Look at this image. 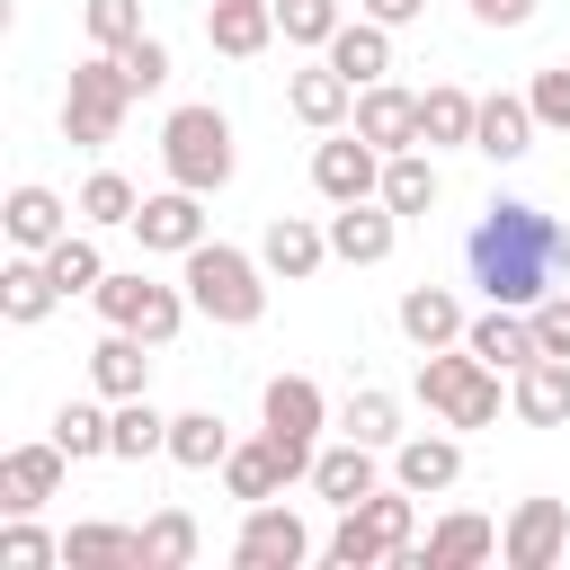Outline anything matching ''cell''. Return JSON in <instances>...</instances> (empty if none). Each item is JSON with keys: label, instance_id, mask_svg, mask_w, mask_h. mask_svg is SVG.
Segmentation results:
<instances>
[{"label": "cell", "instance_id": "cell-1", "mask_svg": "<svg viewBox=\"0 0 570 570\" xmlns=\"http://www.w3.org/2000/svg\"><path fill=\"white\" fill-rule=\"evenodd\" d=\"M463 267H472V285H481L490 303H517V312H534V303L561 285V267H570V232H561L543 205H525V196H499V205L472 223V240H463Z\"/></svg>", "mask_w": 570, "mask_h": 570}, {"label": "cell", "instance_id": "cell-2", "mask_svg": "<svg viewBox=\"0 0 570 570\" xmlns=\"http://www.w3.org/2000/svg\"><path fill=\"white\" fill-rule=\"evenodd\" d=\"M178 285H187V303H196L214 330H249V321L267 312V258H249V249H232V240H196V249L178 258Z\"/></svg>", "mask_w": 570, "mask_h": 570}, {"label": "cell", "instance_id": "cell-3", "mask_svg": "<svg viewBox=\"0 0 570 570\" xmlns=\"http://www.w3.org/2000/svg\"><path fill=\"white\" fill-rule=\"evenodd\" d=\"M419 401L445 428H490L499 419V365H481L463 338L454 347H419Z\"/></svg>", "mask_w": 570, "mask_h": 570}, {"label": "cell", "instance_id": "cell-4", "mask_svg": "<svg viewBox=\"0 0 570 570\" xmlns=\"http://www.w3.org/2000/svg\"><path fill=\"white\" fill-rule=\"evenodd\" d=\"M160 169H169L178 187L214 196V187L232 178V116H223V107H169V125H160Z\"/></svg>", "mask_w": 570, "mask_h": 570}, {"label": "cell", "instance_id": "cell-5", "mask_svg": "<svg viewBox=\"0 0 570 570\" xmlns=\"http://www.w3.org/2000/svg\"><path fill=\"white\" fill-rule=\"evenodd\" d=\"M98 312H107V330H134V338H151V347H169L178 330H187V285H160V276H142V267H107V285L89 294Z\"/></svg>", "mask_w": 570, "mask_h": 570}, {"label": "cell", "instance_id": "cell-6", "mask_svg": "<svg viewBox=\"0 0 570 570\" xmlns=\"http://www.w3.org/2000/svg\"><path fill=\"white\" fill-rule=\"evenodd\" d=\"M125 107H134V89H125L116 53H89V62L71 71V89H62V134H71L80 151H98V142H116Z\"/></svg>", "mask_w": 570, "mask_h": 570}, {"label": "cell", "instance_id": "cell-7", "mask_svg": "<svg viewBox=\"0 0 570 570\" xmlns=\"http://www.w3.org/2000/svg\"><path fill=\"white\" fill-rule=\"evenodd\" d=\"M285 481H312V454H303V445H276L267 428H258L249 445H232V454H223V490H232L240 508L285 499Z\"/></svg>", "mask_w": 570, "mask_h": 570}, {"label": "cell", "instance_id": "cell-8", "mask_svg": "<svg viewBox=\"0 0 570 570\" xmlns=\"http://www.w3.org/2000/svg\"><path fill=\"white\" fill-rule=\"evenodd\" d=\"M499 561L508 570H561L570 561V499H517V517L499 525Z\"/></svg>", "mask_w": 570, "mask_h": 570}, {"label": "cell", "instance_id": "cell-9", "mask_svg": "<svg viewBox=\"0 0 570 570\" xmlns=\"http://www.w3.org/2000/svg\"><path fill=\"white\" fill-rule=\"evenodd\" d=\"M232 561H240V570H303V561H312V525H303L294 508L258 499V508L240 517V543H232Z\"/></svg>", "mask_w": 570, "mask_h": 570}, {"label": "cell", "instance_id": "cell-10", "mask_svg": "<svg viewBox=\"0 0 570 570\" xmlns=\"http://www.w3.org/2000/svg\"><path fill=\"white\" fill-rule=\"evenodd\" d=\"M499 552V525L490 517H472V508H454V517H436L428 525V543H410L392 570H481Z\"/></svg>", "mask_w": 570, "mask_h": 570}, {"label": "cell", "instance_id": "cell-11", "mask_svg": "<svg viewBox=\"0 0 570 570\" xmlns=\"http://www.w3.org/2000/svg\"><path fill=\"white\" fill-rule=\"evenodd\" d=\"M312 187H321L330 205H356V196H383V151H374L365 134H330V142L312 151Z\"/></svg>", "mask_w": 570, "mask_h": 570}, {"label": "cell", "instance_id": "cell-12", "mask_svg": "<svg viewBox=\"0 0 570 570\" xmlns=\"http://www.w3.org/2000/svg\"><path fill=\"white\" fill-rule=\"evenodd\" d=\"M321 419H330V401H321V383H312V374H276V383L258 392V428H267L276 445L321 454V445H312V436H321Z\"/></svg>", "mask_w": 570, "mask_h": 570}, {"label": "cell", "instance_id": "cell-13", "mask_svg": "<svg viewBox=\"0 0 570 570\" xmlns=\"http://www.w3.org/2000/svg\"><path fill=\"white\" fill-rule=\"evenodd\" d=\"M134 232H142V249H169V258H187L196 240H214L205 232V196L196 187H160V196H142V214H134Z\"/></svg>", "mask_w": 570, "mask_h": 570}, {"label": "cell", "instance_id": "cell-14", "mask_svg": "<svg viewBox=\"0 0 570 570\" xmlns=\"http://www.w3.org/2000/svg\"><path fill=\"white\" fill-rule=\"evenodd\" d=\"M392 240H401V214L383 196H356V205L330 214V258H347V267H383Z\"/></svg>", "mask_w": 570, "mask_h": 570}, {"label": "cell", "instance_id": "cell-15", "mask_svg": "<svg viewBox=\"0 0 570 570\" xmlns=\"http://www.w3.org/2000/svg\"><path fill=\"white\" fill-rule=\"evenodd\" d=\"M285 107H294V116H303L312 134H338V125L356 116V80H347V71H338V62L321 53V62H303V71L285 80Z\"/></svg>", "mask_w": 570, "mask_h": 570}, {"label": "cell", "instance_id": "cell-16", "mask_svg": "<svg viewBox=\"0 0 570 570\" xmlns=\"http://www.w3.org/2000/svg\"><path fill=\"white\" fill-rule=\"evenodd\" d=\"M258 258H267V276H285V285L321 276V267H330V223H312V214H276V223L258 232Z\"/></svg>", "mask_w": 570, "mask_h": 570}, {"label": "cell", "instance_id": "cell-17", "mask_svg": "<svg viewBox=\"0 0 570 570\" xmlns=\"http://www.w3.org/2000/svg\"><path fill=\"white\" fill-rule=\"evenodd\" d=\"M356 134L392 160V151H410L419 142V89H392V80H374V89H356Z\"/></svg>", "mask_w": 570, "mask_h": 570}, {"label": "cell", "instance_id": "cell-18", "mask_svg": "<svg viewBox=\"0 0 570 570\" xmlns=\"http://www.w3.org/2000/svg\"><path fill=\"white\" fill-rule=\"evenodd\" d=\"M71 214H80V205H62V196H53V187H36V178H27V187H9V205H0L9 249H36V258H45V249L71 232Z\"/></svg>", "mask_w": 570, "mask_h": 570}, {"label": "cell", "instance_id": "cell-19", "mask_svg": "<svg viewBox=\"0 0 570 570\" xmlns=\"http://www.w3.org/2000/svg\"><path fill=\"white\" fill-rule=\"evenodd\" d=\"M463 347H472L481 365H499V374H517V365L543 356V347H534V312H517V303H490V312L463 330Z\"/></svg>", "mask_w": 570, "mask_h": 570}, {"label": "cell", "instance_id": "cell-20", "mask_svg": "<svg viewBox=\"0 0 570 570\" xmlns=\"http://www.w3.org/2000/svg\"><path fill=\"white\" fill-rule=\"evenodd\" d=\"M62 463H71V454H62L53 436H45V445H18V454L0 463V508H9V517H36V508L62 490Z\"/></svg>", "mask_w": 570, "mask_h": 570}, {"label": "cell", "instance_id": "cell-21", "mask_svg": "<svg viewBox=\"0 0 570 570\" xmlns=\"http://www.w3.org/2000/svg\"><path fill=\"white\" fill-rule=\"evenodd\" d=\"M508 410H517L525 428H570V356H534V365H517Z\"/></svg>", "mask_w": 570, "mask_h": 570}, {"label": "cell", "instance_id": "cell-22", "mask_svg": "<svg viewBox=\"0 0 570 570\" xmlns=\"http://www.w3.org/2000/svg\"><path fill=\"white\" fill-rule=\"evenodd\" d=\"M392 481L419 490V499L454 490V481H463V436H401V445H392Z\"/></svg>", "mask_w": 570, "mask_h": 570}, {"label": "cell", "instance_id": "cell-23", "mask_svg": "<svg viewBox=\"0 0 570 570\" xmlns=\"http://www.w3.org/2000/svg\"><path fill=\"white\" fill-rule=\"evenodd\" d=\"M312 490H321L330 508H356V499H374V490H383V472H374V445H356V436L321 445V454H312Z\"/></svg>", "mask_w": 570, "mask_h": 570}, {"label": "cell", "instance_id": "cell-24", "mask_svg": "<svg viewBox=\"0 0 570 570\" xmlns=\"http://www.w3.org/2000/svg\"><path fill=\"white\" fill-rule=\"evenodd\" d=\"M472 151H481V160H525V151H534V98H517V89H499V98H481V125H472Z\"/></svg>", "mask_w": 570, "mask_h": 570}, {"label": "cell", "instance_id": "cell-25", "mask_svg": "<svg viewBox=\"0 0 570 570\" xmlns=\"http://www.w3.org/2000/svg\"><path fill=\"white\" fill-rule=\"evenodd\" d=\"M53 303H62V285H53V267H45L36 249H18V258L0 267V321H9V330H36V321H45Z\"/></svg>", "mask_w": 570, "mask_h": 570}, {"label": "cell", "instance_id": "cell-26", "mask_svg": "<svg viewBox=\"0 0 570 570\" xmlns=\"http://www.w3.org/2000/svg\"><path fill=\"white\" fill-rule=\"evenodd\" d=\"M267 36H276V0H214V9H205V45L232 53V62L267 53Z\"/></svg>", "mask_w": 570, "mask_h": 570}, {"label": "cell", "instance_id": "cell-27", "mask_svg": "<svg viewBox=\"0 0 570 570\" xmlns=\"http://www.w3.org/2000/svg\"><path fill=\"white\" fill-rule=\"evenodd\" d=\"M472 125H481V98H472V89H454V80L419 89V142H428V151H454V142H472Z\"/></svg>", "mask_w": 570, "mask_h": 570}, {"label": "cell", "instance_id": "cell-28", "mask_svg": "<svg viewBox=\"0 0 570 570\" xmlns=\"http://www.w3.org/2000/svg\"><path fill=\"white\" fill-rule=\"evenodd\" d=\"M463 330H472V321H463V303H454L445 285H410V294H401V338H410V347H454Z\"/></svg>", "mask_w": 570, "mask_h": 570}, {"label": "cell", "instance_id": "cell-29", "mask_svg": "<svg viewBox=\"0 0 570 570\" xmlns=\"http://www.w3.org/2000/svg\"><path fill=\"white\" fill-rule=\"evenodd\" d=\"M151 338H134V330H107L98 347H89V383L107 392V401H134L142 383H151V356H142Z\"/></svg>", "mask_w": 570, "mask_h": 570}, {"label": "cell", "instance_id": "cell-30", "mask_svg": "<svg viewBox=\"0 0 570 570\" xmlns=\"http://www.w3.org/2000/svg\"><path fill=\"white\" fill-rule=\"evenodd\" d=\"M62 561L71 570H142V525H71L62 534Z\"/></svg>", "mask_w": 570, "mask_h": 570}, {"label": "cell", "instance_id": "cell-31", "mask_svg": "<svg viewBox=\"0 0 570 570\" xmlns=\"http://www.w3.org/2000/svg\"><path fill=\"white\" fill-rule=\"evenodd\" d=\"M436 196H445V178H436L428 142H410V151H392V160H383V205H392L401 223H410V214H428Z\"/></svg>", "mask_w": 570, "mask_h": 570}, {"label": "cell", "instance_id": "cell-32", "mask_svg": "<svg viewBox=\"0 0 570 570\" xmlns=\"http://www.w3.org/2000/svg\"><path fill=\"white\" fill-rule=\"evenodd\" d=\"M330 62H338L356 89H374V80L392 71V27H374V18H347V27L330 36Z\"/></svg>", "mask_w": 570, "mask_h": 570}, {"label": "cell", "instance_id": "cell-33", "mask_svg": "<svg viewBox=\"0 0 570 570\" xmlns=\"http://www.w3.org/2000/svg\"><path fill=\"white\" fill-rule=\"evenodd\" d=\"M223 454H232V428H223L214 410H178V419H169V463H187V472H223Z\"/></svg>", "mask_w": 570, "mask_h": 570}, {"label": "cell", "instance_id": "cell-34", "mask_svg": "<svg viewBox=\"0 0 570 570\" xmlns=\"http://www.w3.org/2000/svg\"><path fill=\"white\" fill-rule=\"evenodd\" d=\"M53 445H62L71 463L116 454V410H98V401H62V410H53Z\"/></svg>", "mask_w": 570, "mask_h": 570}, {"label": "cell", "instance_id": "cell-35", "mask_svg": "<svg viewBox=\"0 0 570 570\" xmlns=\"http://www.w3.org/2000/svg\"><path fill=\"white\" fill-rule=\"evenodd\" d=\"M196 543H205V534H196L187 508H151V517H142V570H187Z\"/></svg>", "mask_w": 570, "mask_h": 570}, {"label": "cell", "instance_id": "cell-36", "mask_svg": "<svg viewBox=\"0 0 570 570\" xmlns=\"http://www.w3.org/2000/svg\"><path fill=\"white\" fill-rule=\"evenodd\" d=\"M338 436H356V445L392 454V445H401V401H392V392H347V410H338Z\"/></svg>", "mask_w": 570, "mask_h": 570}, {"label": "cell", "instance_id": "cell-37", "mask_svg": "<svg viewBox=\"0 0 570 570\" xmlns=\"http://www.w3.org/2000/svg\"><path fill=\"white\" fill-rule=\"evenodd\" d=\"M45 267H53L62 303H71V294H98V285H107V258H98V240H89V232H62V240L45 249Z\"/></svg>", "mask_w": 570, "mask_h": 570}, {"label": "cell", "instance_id": "cell-38", "mask_svg": "<svg viewBox=\"0 0 570 570\" xmlns=\"http://www.w3.org/2000/svg\"><path fill=\"white\" fill-rule=\"evenodd\" d=\"M142 454H169V419L151 410V392L116 401V463H142Z\"/></svg>", "mask_w": 570, "mask_h": 570}, {"label": "cell", "instance_id": "cell-39", "mask_svg": "<svg viewBox=\"0 0 570 570\" xmlns=\"http://www.w3.org/2000/svg\"><path fill=\"white\" fill-rule=\"evenodd\" d=\"M321 561H330V570H383V561H392V543H383L356 508H338V534L321 543Z\"/></svg>", "mask_w": 570, "mask_h": 570}, {"label": "cell", "instance_id": "cell-40", "mask_svg": "<svg viewBox=\"0 0 570 570\" xmlns=\"http://www.w3.org/2000/svg\"><path fill=\"white\" fill-rule=\"evenodd\" d=\"M347 27V9L338 0H276V36L285 45H312V53H330V36Z\"/></svg>", "mask_w": 570, "mask_h": 570}, {"label": "cell", "instance_id": "cell-41", "mask_svg": "<svg viewBox=\"0 0 570 570\" xmlns=\"http://www.w3.org/2000/svg\"><path fill=\"white\" fill-rule=\"evenodd\" d=\"M142 214V196H134V178H116V169H98L89 187H80V223L89 232H116V223H134Z\"/></svg>", "mask_w": 570, "mask_h": 570}, {"label": "cell", "instance_id": "cell-42", "mask_svg": "<svg viewBox=\"0 0 570 570\" xmlns=\"http://www.w3.org/2000/svg\"><path fill=\"white\" fill-rule=\"evenodd\" d=\"M80 27H89L98 53H116V45L142 36V0H80Z\"/></svg>", "mask_w": 570, "mask_h": 570}, {"label": "cell", "instance_id": "cell-43", "mask_svg": "<svg viewBox=\"0 0 570 570\" xmlns=\"http://www.w3.org/2000/svg\"><path fill=\"white\" fill-rule=\"evenodd\" d=\"M53 561H62V543L45 525H27V517L0 525V570H53Z\"/></svg>", "mask_w": 570, "mask_h": 570}, {"label": "cell", "instance_id": "cell-44", "mask_svg": "<svg viewBox=\"0 0 570 570\" xmlns=\"http://www.w3.org/2000/svg\"><path fill=\"white\" fill-rule=\"evenodd\" d=\"M116 71H125L134 98H151V89L169 80V45H160V36H134V45H116Z\"/></svg>", "mask_w": 570, "mask_h": 570}, {"label": "cell", "instance_id": "cell-45", "mask_svg": "<svg viewBox=\"0 0 570 570\" xmlns=\"http://www.w3.org/2000/svg\"><path fill=\"white\" fill-rule=\"evenodd\" d=\"M534 125H552V134H570V62H552V71H534Z\"/></svg>", "mask_w": 570, "mask_h": 570}, {"label": "cell", "instance_id": "cell-46", "mask_svg": "<svg viewBox=\"0 0 570 570\" xmlns=\"http://www.w3.org/2000/svg\"><path fill=\"white\" fill-rule=\"evenodd\" d=\"M534 347H543V356H570V285H552V294L534 303Z\"/></svg>", "mask_w": 570, "mask_h": 570}, {"label": "cell", "instance_id": "cell-47", "mask_svg": "<svg viewBox=\"0 0 570 570\" xmlns=\"http://www.w3.org/2000/svg\"><path fill=\"white\" fill-rule=\"evenodd\" d=\"M472 18H481V27H525L534 0H472Z\"/></svg>", "mask_w": 570, "mask_h": 570}, {"label": "cell", "instance_id": "cell-48", "mask_svg": "<svg viewBox=\"0 0 570 570\" xmlns=\"http://www.w3.org/2000/svg\"><path fill=\"white\" fill-rule=\"evenodd\" d=\"M356 9H365V18H374V27H410V18H419V9H428V0H356Z\"/></svg>", "mask_w": 570, "mask_h": 570}]
</instances>
